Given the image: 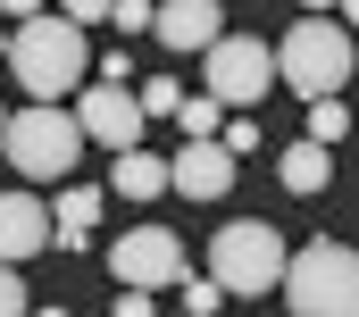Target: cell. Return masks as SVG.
Here are the masks:
<instances>
[{
  "label": "cell",
  "mask_w": 359,
  "mask_h": 317,
  "mask_svg": "<svg viewBox=\"0 0 359 317\" xmlns=\"http://www.w3.org/2000/svg\"><path fill=\"white\" fill-rule=\"evenodd\" d=\"M8 76H17V92H34V100H59V92H76V83L92 76L84 25H76V17H59V8H34V17H17V34H8Z\"/></svg>",
  "instance_id": "1"
},
{
  "label": "cell",
  "mask_w": 359,
  "mask_h": 317,
  "mask_svg": "<svg viewBox=\"0 0 359 317\" xmlns=\"http://www.w3.org/2000/svg\"><path fill=\"white\" fill-rule=\"evenodd\" d=\"M0 158L17 167V184H59V175L84 158V126H76V109H59V100L8 109V117H0Z\"/></svg>",
  "instance_id": "2"
},
{
  "label": "cell",
  "mask_w": 359,
  "mask_h": 317,
  "mask_svg": "<svg viewBox=\"0 0 359 317\" xmlns=\"http://www.w3.org/2000/svg\"><path fill=\"white\" fill-rule=\"evenodd\" d=\"M276 292H284V309L301 317H351L359 309V259L351 242H301V250H284V276H276Z\"/></svg>",
  "instance_id": "3"
},
{
  "label": "cell",
  "mask_w": 359,
  "mask_h": 317,
  "mask_svg": "<svg viewBox=\"0 0 359 317\" xmlns=\"http://www.w3.org/2000/svg\"><path fill=\"white\" fill-rule=\"evenodd\" d=\"M209 276H217V292L234 301H259L276 292V276H284V234H276L268 217H234V226H217L209 234Z\"/></svg>",
  "instance_id": "4"
},
{
  "label": "cell",
  "mask_w": 359,
  "mask_h": 317,
  "mask_svg": "<svg viewBox=\"0 0 359 317\" xmlns=\"http://www.w3.org/2000/svg\"><path fill=\"white\" fill-rule=\"evenodd\" d=\"M276 76L292 83L301 100L343 92L351 83V25H326V17L301 8V25H284V42H276Z\"/></svg>",
  "instance_id": "5"
},
{
  "label": "cell",
  "mask_w": 359,
  "mask_h": 317,
  "mask_svg": "<svg viewBox=\"0 0 359 317\" xmlns=\"http://www.w3.org/2000/svg\"><path fill=\"white\" fill-rule=\"evenodd\" d=\"M201 59H209V100H217V109H259V100H268L276 50L259 42V34H217Z\"/></svg>",
  "instance_id": "6"
},
{
  "label": "cell",
  "mask_w": 359,
  "mask_h": 317,
  "mask_svg": "<svg viewBox=\"0 0 359 317\" xmlns=\"http://www.w3.org/2000/svg\"><path fill=\"white\" fill-rule=\"evenodd\" d=\"M176 267H184V242L168 226H134V234H117V250H109V276L117 284H142V292H168Z\"/></svg>",
  "instance_id": "7"
},
{
  "label": "cell",
  "mask_w": 359,
  "mask_h": 317,
  "mask_svg": "<svg viewBox=\"0 0 359 317\" xmlns=\"http://www.w3.org/2000/svg\"><path fill=\"white\" fill-rule=\"evenodd\" d=\"M76 126H84V142H100V151H126V142H142V126H151V117H142V109H134V92H126V83H76Z\"/></svg>",
  "instance_id": "8"
},
{
  "label": "cell",
  "mask_w": 359,
  "mask_h": 317,
  "mask_svg": "<svg viewBox=\"0 0 359 317\" xmlns=\"http://www.w3.org/2000/svg\"><path fill=\"white\" fill-rule=\"evenodd\" d=\"M234 167L243 158L226 151L217 134H184V151L168 158V192H184V201H226L234 192Z\"/></svg>",
  "instance_id": "9"
},
{
  "label": "cell",
  "mask_w": 359,
  "mask_h": 317,
  "mask_svg": "<svg viewBox=\"0 0 359 317\" xmlns=\"http://www.w3.org/2000/svg\"><path fill=\"white\" fill-rule=\"evenodd\" d=\"M151 34H159L168 50H209V42L226 34V8H217V0H151Z\"/></svg>",
  "instance_id": "10"
},
{
  "label": "cell",
  "mask_w": 359,
  "mask_h": 317,
  "mask_svg": "<svg viewBox=\"0 0 359 317\" xmlns=\"http://www.w3.org/2000/svg\"><path fill=\"white\" fill-rule=\"evenodd\" d=\"M34 250H50V209L34 201V184L25 192H0V259L25 267Z\"/></svg>",
  "instance_id": "11"
},
{
  "label": "cell",
  "mask_w": 359,
  "mask_h": 317,
  "mask_svg": "<svg viewBox=\"0 0 359 317\" xmlns=\"http://www.w3.org/2000/svg\"><path fill=\"white\" fill-rule=\"evenodd\" d=\"M109 184H117V201H159L168 192V158H151L142 142H126V151H109Z\"/></svg>",
  "instance_id": "12"
},
{
  "label": "cell",
  "mask_w": 359,
  "mask_h": 317,
  "mask_svg": "<svg viewBox=\"0 0 359 317\" xmlns=\"http://www.w3.org/2000/svg\"><path fill=\"white\" fill-rule=\"evenodd\" d=\"M92 226H100V192H92V184H67L59 209H50V242H59V250H84Z\"/></svg>",
  "instance_id": "13"
},
{
  "label": "cell",
  "mask_w": 359,
  "mask_h": 317,
  "mask_svg": "<svg viewBox=\"0 0 359 317\" xmlns=\"http://www.w3.org/2000/svg\"><path fill=\"white\" fill-rule=\"evenodd\" d=\"M276 175H284V192H301V201H309V192H326V184H334V151H326V142H309V134H301V142H292V151L276 158Z\"/></svg>",
  "instance_id": "14"
},
{
  "label": "cell",
  "mask_w": 359,
  "mask_h": 317,
  "mask_svg": "<svg viewBox=\"0 0 359 317\" xmlns=\"http://www.w3.org/2000/svg\"><path fill=\"white\" fill-rule=\"evenodd\" d=\"M343 134H351V109H343V92H318V100H309V142H326V151H334Z\"/></svg>",
  "instance_id": "15"
},
{
  "label": "cell",
  "mask_w": 359,
  "mask_h": 317,
  "mask_svg": "<svg viewBox=\"0 0 359 317\" xmlns=\"http://www.w3.org/2000/svg\"><path fill=\"white\" fill-rule=\"evenodd\" d=\"M168 292H176V301H184V309H192V317L226 309V292H217V276H184V267H176V284H168Z\"/></svg>",
  "instance_id": "16"
},
{
  "label": "cell",
  "mask_w": 359,
  "mask_h": 317,
  "mask_svg": "<svg viewBox=\"0 0 359 317\" xmlns=\"http://www.w3.org/2000/svg\"><path fill=\"white\" fill-rule=\"evenodd\" d=\"M176 100H184V83H168V76L134 83V109H142V117H176Z\"/></svg>",
  "instance_id": "17"
},
{
  "label": "cell",
  "mask_w": 359,
  "mask_h": 317,
  "mask_svg": "<svg viewBox=\"0 0 359 317\" xmlns=\"http://www.w3.org/2000/svg\"><path fill=\"white\" fill-rule=\"evenodd\" d=\"M217 117H226V109H217L209 92H201V100H176V126H184V134H217Z\"/></svg>",
  "instance_id": "18"
},
{
  "label": "cell",
  "mask_w": 359,
  "mask_h": 317,
  "mask_svg": "<svg viewBox=\"0 0 359 317\" xmlns=\"http://www.w3.org/2000/svg\"><path fill=\"white\" fill-rule=\"evenodd\" d=\"M109 17H117V34L134 42V34H151V0H109Z\"/></svg>",
  "instance_id": "19"
},
{
  "label": "cell",
  "mask_w": 359,
  "mask_h": 317,
  "mask_svg": "<svg viewBox=\"0 0 359 317\" xmlns=\"http://www.w3.org/2000/svg\"><path fill=\"white\" fill-rule=\"evenodd\" d=\"M217 142H226L234 158H251V151H259V126H251V117H234V126L217 117Z\"/></svg>",
  "instance_id": "20"
},
{
  "label": "cell",
  "mask_w": 359,
  "mask_h": 317,
  "mask_svg": "<svg viewBox=\"0 0 359 317\" xmlns=\"http://www.w3.org/2000/svg\"><path fill=\"white\" fill-rule=\"evenodd\" d=\"M17 309H34V292H25V276L0 259V317H17Z\"/></svg>",
  "instance_id": "21"
},
{
  "label": "cell",
  "mask_w": 359,
  "mask_h": 317,
  "mask_svg": "<svg viewBox=\"0 0 359 317\" xmlns=\"http://www.w3.org/2000/svg\"><path fill=\"white\" fill-rule=\"evenodd\" d=\"M159 309V292H142V284H117V317H151Z\"/></svg>",
  "instance_id": "22"
},
{
  "label": "cell",
  "mask_w": 359,
  "mask_h": 317,
  "mask_svg": "<svg viewBox=\"0 0 359 317\" xmlns=\"http://www.w3.org/2000/svg\"><path fill=\"white\" fill-rule=\"evenodd\" d=\"M59 17H76V25H100V17H109V0H59Z\"/></svg>",
  "instance_id": "23"
},
{
  "label": "cell",
  "mask_w": 359,
  "mask_h": 317,
  "mask_svg": "<svg viewBox=\"0 0 359 317\" xmlns=\"http://www.w3.org/2000/svg\"><path fill=\"white\" fill-rule=\"evenodd\" d=\"M34 8H42V0H0V17H34Z\"/></svg>",
  "instance_id": "24"
},
{
  "label": "cell",
  "mask_w": 359,
  "mask_h": 317,
  "mask_svg": "<svg viewBox=\"0 0 359 317\" xmlns=\"http://www.w3.org/2000/svg\"><path fill=\"white\" fill-rule=\"evenodd\" d=\"M301 8H309V17H334V8H343V0H301Z\"/></svg>",
  "instance_id": "25"
},
{
  "label": "cell",
  "mask_w": 359,
  "mask_h": 317,
  "mask_svg": "<svg viewBox=\"0 0 359 317\" xmlns=\"http://www.w3.org/2000/svg\"><path fill=\"white\" fill-rule=\"evenodd\" d=\"M0 59H8V34H0Z\"/></svg>",
  "instance_id": "26"
},
{
  "label": "cell",
  "mask_w": 359,
  "mask_h": 317,
  "mask_svg": "<svg viewBox=\"0 0 359 317\" xmlns=\"http://www.w3.org/2000/svg\"><path fill=\"white\" fill-rule=\"evenodd\" d=\"M0 117H8V109H0Z\"/></svg>",
  "instance_id": "27"
}]
</instances>
